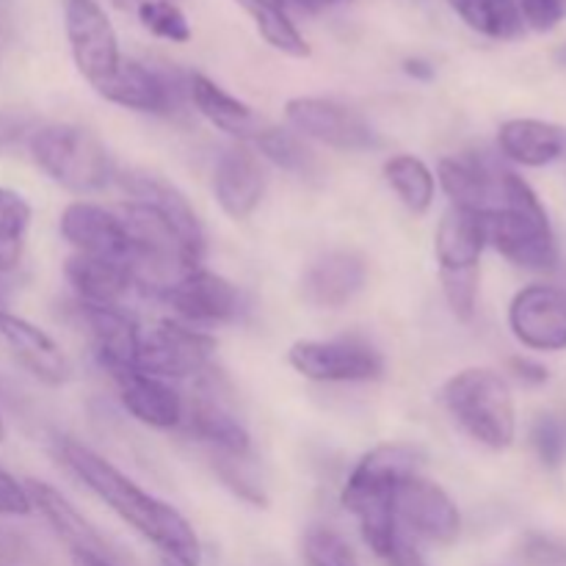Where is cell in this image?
Segmentation results:
<instances>
[{
    "mask_svg": "<svg viewBox=\"0 0 566 566\" xmlns=\"http://www.w3.org/2000/svg\"><path fill=\"white\" fill-rule=\"evenodd\" d=\"M59 462L86 484L122 523L130 525L138 536L158 547L160 556L171 566H202V545L193 525L171 503L160 501L153 492L138 486L116 464L94 453L83 442L61 437L55 440Z\"/></svg>",
    "mask_w": 566,
    "mask_h": 566,
    "instance_id": "1",
    "label": "cell"
},
{
    "mask_svg": "<svg viewBox=\"0 0 566 566\" xmlns=\"http://www.w3.org/2000/svg\"><path fill=\"white\" fill-rule=\"evenodd\" d=\"M423 453L409 442H381L370 448L348 475L340 503L363 534L376 558L387 562L403 531L396 517V492L407 479L420 473Z\"/></svg>",
    "mask_w": 566,
    "mask_h": 566,
    "instance_id": "2",
    "label": "cell"
},
{
    "mask_svg": "<svg viewBox=\"0 0 566 566\" xmlns=\"http://www.w3.org/2000/svg\"><path fill=\"white\" fill-rule=\"evenodd\" d=\"M484 216L486 243L509 263L528 271H553L558 263L556 232L534 188L514 171H503L501 193Z\"/></svg>",
    "mask_w": 566,
    "mask_h": 566,
    "instance_id": "3",
    "label": "cell"
},
{
    "mask_svg": "<svg viewBox=\"0 0 566 566\" xmlns=\"http://www.w3.org/2000/svg\"><path fill=\"white\" fill-rule=\"evenodd\" d=\"M440 403L453 423L490 451H506L517 437L509 381L492 368H464L440 387Z\"/></svg>",
    "mask_w": 566,
    "mask_h": 566,
    "instance_id": "4",
    "label": "cell"
},
{
    "mask_svg": "<svg viewBox=\"0 0 566 566\" xmlns=\"http://www.w3.org/2000/svg\"><path fill=\"white\" fill-rule=\"evenodd\" d=\"M33 164L72 193L105 191L119 177L114 155L92 130L81 125H42L28 136Z\"/></svg>",
    "mask_w": 566,
    "mask_h": 566,
    "instance_id": "5",
    "label": "cell"
},
{
    "mask_svg": "<svg viewBox=\"0 0 566 566\" xmlns=\"http://www.w3.org/2000/svg\"><path fill=\"white\" fill-rule=\"evenodd\" d=\"M287 365L302 379L318 385H363L385 376V354L363 335H340L329 340H296L287 348Z\"/></svg>",
    "mask_w": 566,
    "mask_h": 566,
    "instance_id": "6",
    "label": "cell"
},
{
    "mask_svg": "<svg viewBox=\"0 0 566 566\" xmlns=\"http://www.w3.org/2000/svg\"><path fill=\"white\" fill-rule=\"evenodd\" d=\"M213 352V335L177 318H166L155 324L153 329L142 332L136 370L166 381L197 379L205 370H210Z\"/></svg>",
    "mask_w": 566,
    "mask_h": 566,
    "instance_id": "7",
    "label": "cell"
},
{
    "mask_svg": "<svg viewBox=\"0 0 566 566\" xmlns=\"http://www.w3.org/2000/svg\"><path fill=\"white\" fill-rule=\"evenodd\" d=\"M285 119L302 138L324 144L337 153H365L379 144L374 125L352 105L332 97H291Z\"/></svg>",
    "mask_w": 566,
    "mask_h": 566,
    "instance_id": "8",
    "label": "cell"
},
{
    "mask_svg": "<svg viewBox=\"0 0 566 566\" xmlns=\"http://www.w3.org/2000/svg\"><path fill=\"white\" fill-rule=\"evenodd\" d=\"M64 28L77 72L97 92L103 83L114 77L122 64L119 39H116L108 14L97 0H66Z\"/></svg>",
    "mask_w": 566,
    "mask_h": 566,
    "instance_id": "9",
    "label": "cell"
},
{
    "mask_svg": "<svg viewBox=\"0 0 566 566\" xmlns=\"http://www.w3.org/2000/svg\"><path fill=\"white\" fill-rule=\"evenodd\" d=\"M61 238L72 247V254L114 260L133 269V243L119 205H99L75 199L61 210Z\"/></svg>",
    "mask_w": 566,
    "mask_h": 566,
    "instance_id": "10",
    "label": "cell"
},
{
    "mask_svg": "<svg viewBox=\"0 0 566 566\" xmlns=\"http://www.w3.org/2000/svg\"><path fill=\"white\" fill-rule=\"evenodd\" d=\"M155 298H160L177 315V321L197 326V329L199 326L230 324L243 310L241 291L227 276L202 269V265L160 287Z\"/></svg>",
    "mask_w": 566,
    "mask_h": 566,
    "instance_id": "11",
    "label": "cell"
},
{
    "mask_svg": "<svg viewBox=\"0 0 566 566\" xmlns=\"http://www.w3.org/2000/svg\"><path fill=\"white\" fill-rule=\"evenodd\" d=\"M398 528L409 539L453 545L462 534V514L453 497L423 473L403 481L396 492Z\"/></svg>",
    "mask_w": 566,
    "mask_h": 566,
    "instance_id": "12",
    "label": "cell"
},
{
    "mask_svg": "<svg viewBox=\"0 0 566 566\" xmlns=\"http://www.w3.org/2000/svg\"><path fill=\"white\" fill-rule=\"evenodd\" d=\"M99 97L108 103L122 105L127 111L153 116H171L182 111L188 99V77L180 81L166 70L142 64V61L122 59L119 70L114 72L108 83L97 88Z\"/></svg>",
    "mask_w": 566,
    "mask_h": 566,
    "instance_id": "13",
    "label": "cell"
},
{
    "mask_svg": "<svg viewBox=\"0 0 566 566\" xmlns=\"http://www.w3.org/2000/svg\"><path fill=\"white\" fill-rule=\"evenodd\" d=\"M182 426L197 442L208 446L210 451L227 462H243L252 453V437L241 423L230 403L221 398L213 381H199L191 401H186V420Z\"/></svg>",
    "mask_w": 566,
    "mask_h": 566,
    "instance_id": "14",
    "label": "cell"
},
{
    "mask_svg": "<svg viewBox=\"0 0 566 566\" xmlns=\"http://www.w3.org/2000/svg\"><path fill=\"white\" fill-rule=\"evenodd\" d=\"M509 329L531 352L566 348V291L553 285H525L509 304Z\"/></svg>",
    "mask_w": 566,
    "mask_h": 566,
    "instance_id": "15",
    "label": "cell"
},
{
    "mask_svg": "<svg viewBox=\"0 0 566 566\" xmlns=\"http://www.w3.org/2000/svg\"><path fill=\"white\" fill-rule=\"evenodd\" d=\"M269 188L263 158L249 144H232L216 158L213 197L230 219L243 221L260 208Z\"/></svg>",
    "mask_w": 566,
    "mask_h": 566,
    "instance_id": "16",
    "label": "cell"
},
{
    "mask_svg": "<svg viewBox=\"0 0 566 566\" xmlns=\"http://www.w3.org/2000/svg\"><path fill=\"white\" fill-rule=\"evenodd\" d=\"M114 381L122 407L147 429L171 431L180 429L182 420H186V398L177 390L175 381L142 374L136 368L116 374Z\"/></svg>",
    "mask_w": 566,
    "mask_h": 566,
    "instance_id": "17",
    "label": "cell"
},
{
    "mask_svg": "<svg viewBox=\"0 0 566 566\" xmlns=\"http://www.w3.org/2000/svg\"><path fill=\"white\" fill-rule=\"evenodd\" d=\"M368 282V263L352 249H335L307 265L302 276V298L310 307L340 310Z\"/></svg>",
    "mask_w": 566,
    "mask_h": 566,
    "instance_id": "18",
    "label": "cell"
},
{
    "mask_svg": "<svg viewBox=\"0 0 566 566\" xmlns=\"http://www.w3.org/2000/svg\"><path fill=\"white\" fill-rule=\"evenodd\" d=\"M503 171L506 169L495 166V160H490L486 155L459 153L442 158L434 177L437 186L448 193L451 205L486 213L497 202Z\"/></svg>",
    "mask_w": 566,
    "mask_h": 566,
    "instance_id": "19",
    "label": "cell"
},
{
    "mask_svg": "<svg viewBox=\"0 0 566 566\" xmlns=\"http://www.w3.org/2000/svg\"><path fill=\"white\" fill-rule=\"evenodd\" d=\"M0 340L11 348L22 368L42 385L59 387L70 379V359L61 352L59 343L36 324L9 313L3 304H0Z\"/></svg>",
    "mask_w": 566,
    "mask_h": 566,
    "instance_id": "20",
    "label": "cell"
},
{
    "mask_svg": "<svg viewBox=\"0 0 566 566\" xmlns=\"http://www.w3.org/2000/svg\"><path fill=\"white\" fill-rule=\"evenodd\" d=\"M81 318L86 324L88 337H92L94 357L111 376L136 368L142 329L130 313H125L122 307L81 304Z\"/></svg>",
    "mask_w": 566,
    "mask_h": 566,
    "instance_id": "21",
    "label": "cell"
},
{
    "mask_svg": "<svg viewBox=\"0 0 566 566\" xmlns=\"http://www.w3.org/2000/svg\"><path fill=\"white\" fill-rule=\"evenodd\" d=\"M486 249L484 216L468 208H451L442 213L434 230V258L440 274L481 271V254Z\"/></svg>",
    "mask_w": 566,
    "mask_h": 566,
    "instance_id": "22",
    "label": "cell"
},
{
    "mask_svg": "<svg viewBox=\"0 0 566 566\" xmlns=\"http://www.w3.org/2000/svg\"><path fill=\"white\" fill-rule=\"evenodd\" d=\"M28 486V495H31L33 503V512L42 514L48 520L50 528L66 542L70 551H81V553H94V556H105L111 562H116V553L111 551L108 539L61 495L55 486L44 484V481H25Z\"/></svg>",
    "mask_w": 566,
    "mask_h": 566,
    "instance_id": "23",
    "label": "cell"
},
{
    "mask_svg": "<svg viewBox=\"0 0 566 566\" xmlns=\"http://www.w3.org/2000/svg\"><path fill=\"white\" fill-rule=\"evenodd\" d=\"M188 103L216 127V130L227 133L235 138L238 144H252L254 136L265 127V119H260L243 99L232 97L230 92L210 81L202 72H191L188 75Z\"/></svg>",
    "mask_w": 566,
    "mask_h": 566,
    "instance_id": "24",
    "label": "cell"
},
{
    "mask_svg": "<svg viewBox=\"0 0 566 566\" xmlns=\"http://www.w3.org/2000/svg\"><path fill=\"white\" fill-rule=\"evenodd\" d=\"M64 276L75 291L77 302L94 304V307H122L127 293L138 287L130 265L114 263V260L83 258V254L66 258Z\"/></svg>",
    "mask_w": 566,
    "mask_h": 566,
    "instance_id": "25",
    "label": "cell"
},
{
    "mask_svg": "<svg viewBox=\"0 0 566 566\" xmlns=\"http://www.w3.org/2000/svg\"><path fill=\"white\" fill-rule=\"evenodd\" d=\"M497 149L512 164L542 169V166H551L562 158L566 136L553 122L520 116V119L503 122L501 130H497Z\"/></svg>",
    "mask_w": 566,
    "mask_h": 566,
    "instance_id": "26",
    "label": "cell"
},
{
    "mask_svg": "<svg viewBox=\"0 0 566 566\" xmlns=\"http://www.w3.org/2000/svg\"><path fill=\"white\" fill-rule=\"evenodd\" d=\"M116 180L130 193V199H142V202L155 205L171 221V227L180 232L188 249L193 254H199V258H205V230L199 224L197 210L191 208V202L171 182H166L158 175H119Z\"/></svg>",
    "mask_w": 566,
    "mask_h": 566,
    "instance_id": "27",
    "label": "cell"
},
{
    "mask_svg": "<svg viewBox=\"0 0 566 566\" xmlns=\"http://www.w3.org/2000/svg\"><path fill=\"white\" fill-rule=\"evenodd\" d=\"M387 186L396 191L403 208L415 216H426L437 199V177L431 166L418 155H392L385 164Z\"/></svg>",
    "mask_w": 566,
    "mask_h": 566,
    "instance_id": "28",
    "label": "cell"
},
{
    "mask_svg": "<svg viewBox=\"0 0 566 566\" xmlns=\"http://www.w3.org/2000/svg\"><path fill=\"white\" fill-rule=\"evenodd\" d=\"M448 6L457 11L464 25L497 42L517 39L525 31L517 0H448Z\"/></svg>",
    "mask_w": 566,
    "mask_h": 566,
    "instance_id": "29",
    "label": "cell"
},
{
    "mask_svg": "<svg viewBox=\"0 0 566 566\" xmlns=\"http://www.w3.org/2000/svg\"><path fill=\"white\" fill-rule=\"evenodd\" d=\"M31 219L33 210L28 199L14 188L0 186V274L20 269Z\"/></svg>",
    "mask_w": 566,
    "mask_h": 566,
    "instance_id": "30",
    "label": "cell"
},
{
    "mask_svg": "<svg viewBox=\"0 0 566 566\" xmlns=\"http://www.w3.org/2000/svg\"><path fill=\"white\" fill-rule=\"evenodd\" d=\"M260 158L271 160L280 169L291 171V175H310L313 171V153L307 149V144L302 142V136H296L293 130L280 125H269L265 122L263 130L254 136V142L249 144Z\"/></svg>",
    "mask_w": 566,
    "mask_h": 566,
    "instance_id": "31",
    "label": "cell"
},
{
    "mask_svg": "<svg viewBox=\"0 0 566 566\" xmlns=\"http://www.w3.org/2000/svg\"><path fill=\"white\" fill-rule=\"evenodd\" d=\"M302 562L304 566H359L346 536L329 525H310L304 531Z\"/></svg>",
    "mask_w": 566,
    "mask_h": 566,
    "instance_id": "32",
    "label": "cell"
},
{
    "mask_svg": "<svg viewBox=\"0 0 566 566\" xmlns=\"http://www.w3.org/2000/svg\"><path fill=\"white\" fill-rule=\"evenodd\" d=\"M252 20L254 25H258L260 36H263L271 48L280 50L282 55H291V59H307L310 55L307 39H304L302 31L293 25V20L287 17V11L282 9L280 3L265 6L258 14H252Z\"/></svg>",
    "mask_w": 566,
    "mask_h": 566,
    "instance_id": "33",
    "label": "cell"
},
{
    "mask_svg": "<svg viewBox=\"0 0 566 566\" xmlns=\"http://www.w3.org/2000/svg\"><path fill=\"white\" fill-rule=\"evenodd\" d=\"M136 14L153 36L177 44L191 39V25H188L186 14L175 0H144L136 6Z\"/></svg>",
    "mask_w": 566,
    "mask_h": 566,
    "instance_id": "34",
    "label": "cell"
},
{
    "mask_svg": "<svg viewBox=\"0 0 566 566\" xmlns=\"http://www.w3.org/2000/svg\"><path fill=\"white\" fill-rule=\"evenodd\" d=\"M442 293L451 307L453 318L470 324L479 310V287H481V271H464V274H440Z\"/></svg>",
    "mask_w": 566,
    "mask_h": 566,
    "instance_id": "35",
    "label": "cell"
},
{
    "mask_svg": "<svg viewBox=\"0 0 566 566\" xmlns=\"http://www.w3.org/2000/svg\"><path fill=\"white\" fill-rule=\"evenodd\" d=\"M531 448L545 468H558L566 457V423L558 415H539L531 426Z\"/></svg>",
    "mask_w": 566,
    "mask_h": 566,
    "instance_id": "36",
    "label": "cell"
},
{
    "mask_svg": "<svg viewBox=\"0 0 566 566\" xmlns=\"http://www.w3.org/2000/svg\"><path fill=\"white\" fill-rule=\"evenodd\" d=\"M523 25L547 33L566 20V0H517Z\"/></svg>",
    "mask_w": 566,
    "mask_h": 566,
    "instance_id": "37",
    "label": "cell"
},
{
    "mask_svg": "<svg viewBox=\"0 0 566 566\" xmlns=\"http://www.w3.org/2000/svg\"><path fill=\"white\" fill-rule=\"evenodd\" d=\"M520 556L528 566H566V545L542 534H528L520 547Z\"/></svg>",
    "mask_w": 566,
    "mask_h": 566,
    "instance_id": "38",
    "label": "cell"
},
{
    "mask_svg": "<svg viewBox=\"0 0 566 566\" xmlns=\"http://www.w3.org/2000/svg\"><path fill=\"white\" fill-rule=\"evenodd\" d=\"M33 512L31 495L22 481L6 468H0V517H28Z\"/></svg>",
    "mask_w": 566,
    "mask_h": 566,
    "instance_id": "39",
    "label": "cell"
},
{
    "mask_svg": "<svg viewBox=\"0 0 566 566\" xmlns=\"http://www.w3.org/2000/svg\"><path fill=\"white\" fill-rule=\"evenodd\" d=\"M509 368H512V374L517 376L520 381H525V385H545V381L551 379L545 365H539L536 359L528 357H512L509 359Z\"/></svg>",
    "mask_w": 566,
    "mask_h": 566,
    "instance_id": "40",
    "label": "cell"
},
{
    "mask_svg": "<svg viewBox=\"0 0 566 566\" xmlns=\"http://www.w3.org/2000/svg\"><path fill=\"white\" fill-rule=\"evenodd\" d=\"M385 564L387 566H429V564H426L423 553H420L418 545H415V539H409L407 534L398 539L396 551H392V556L387 558Z\"/></svg>",
    "mask_w": 566,
    "mask_h": 566,
    "instance_id": "41",
    "label": "cell"
},
{
    "mask_svg": "<svg viewBox=\"0 0 566 566\" xmlns=\"http://www.w3.org/2000/svg\"><path fill=\"white\" fill-rule=\"evenodd\" d=\"M22 136H31V122L22 119V116L0 114V149L11 147Z\"/></svg>",
    "mask_w": 566,
    "mask_h": 566,
    "instance_id": "42",
    "label": "cell"
},
{
    "mask_svg": "<svg viewBox=\"0 0 566 566\" xmlns=\"http://www.w3.org/2000/svg\"><path fill=\"white\" fill-rule=\"evenodd\" d=\"M25 551V542L9 528H0V562H11V558H20Z\"/></svg>",
    "mask_w": 566,
    "mask_h": 566,
    "instance_id": "43",
    "label": "cell"
},
{
    "mask_svg": "<svg viewBox=\"0 0 566 566\" xmlns=\"http://www.w3.org/2000/svg\"><path fill=\"white\" fill-rule=\"evenodd\" d=\"M72 556V566H119L116 562L105 556H94V553H81V551H70Z\"/></svg>",
    "mask_w": 566,
    "mask_h": 566,
    "instance_id": "44",
    "label": "cell"
},
{
    "mask_svg": "<svg viewBox=\"0 0 566 566\" xmlns=\"http://www.w3.org/2000/svg\"><path fill=\"white\" fill-rule=\"evenodd\" d=\"M403 70H407L412 77H420V81H429V77L434 75L431 64H426V61H420V59H409L407 64H403Z\"/></svg>",
    "mask_w": 566,
    "mask_h": 566,
    "instance_id": "45",
    "label": "cell"
},
{
    "mask_svg": "<svg viewBox=\"0 0 566 566\" xmlns=\"http://www.w3.org/2000/svg\"><path fill=\"white\" fill-rule=\"evenodd\" d=\"M235 3H241L243 9L249 11V17H252V14H258L260 9H265V6H274V3L282 6L285 0H235Z\"/></svg>",
    "mask_w": 566,
    "mask_h": 566,
    "instance_id": "46",
    "label": "cell"
},
{
    "mask_svg": "<svg viewBox=\"0 0 566 566\" xmlns=\"http://www.w3.org/2000/svg\"><path fill=\"white\" fill-rule=\"evenodd\" d=\"M293 3L304 6V9H324V6L337 3V0H293Z\"/></svg>",
    "mask_w": 566,
    "mask_h": 566,
    "instance_id": "47",
    "label": "cell"
},
{
    "mask_svg": "<svg viewBox=\"0 0 566 566\" xmlns=\"http://www.w3.org/2000/svg\"><path fill=\"white\" fill-rule=\"evenodd\" d=\"M116 6H119V9H136L138 3H144V0H114Z\"/></svg>",
    "mask_w": 566,
    "mask_h": 566,
    "instance_id": "48",
    "label": "cell"
},
{
    "mask_svg": "<svg viewBox=\"0 0 566 566\" xmlns=\"http://www.w3.org/2000/svg\"><path fill=\"white\" fill-rule=\"evenodd\" d=\"M6 440V426H3V420H0V442Z\"/></svg>",
    "mask_w": 566,
    "mask_h": 566,
    "instance_id": "49",
    "label": "cell"
},
{
    "mask_svg": "<svg viewBox=\"0 0 566 566\" xmlns=\"http://www.w3.org/2000/svg\"><path fill=\"white\" fill-rule=\"evenodd\" d=\"M166 566H171V564H166Z\"/></svg>",
    "mask_w": 566,
    "mask_h": 566,
    "instance_id": "50",
    "label": "cell"
}]
</instances>
